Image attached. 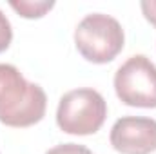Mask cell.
<instances>
[{"label":"cell","instance_id":"6da1fadb","mask_svg":"<svg viewBox=\"0 0 156 154\" xmlns=\"http://www.w3.org/2000/svg\"><path fill=\"white\" fill-rule=\"evenodd\" d=\"M47 96L11 64H0V121L7 127H29L45 114Z\"/></svg>","mask_w":156,"mask_h":154},{"label":"cell","instance_id":"7a4b0ae2","mask_svg":"<svg viewBox=\"0 0 156 154\" xmlns=\"http://www.w3.org/2000/svg\"><path fill=\"white\" fill-rule=\"evenodd\" d=\"M125 35L116 18L102 13L87 15L75 29L78 53L93 64H107L123 49Z\"/></svg>","mask_w":156,"mask_h":154},{"label":"cell","instance_id":"3957f363","mask_svg":"<svg viewBox=\"0 0 156 154\" xmlns=\"http://www.w3.org/2000/svg\"><path fill=\"white\" fill-rule=\"evenodd\" d=\"M107 118V103L94 89H75L60 98L56 109L58 127L75 136H89L100 131Z\"/></svg>","mask_w":156,"mask_h":154},{"label":"cell","instance_id":"277c9868","mask_svg":"<svg viewBox=\"0 0 156 154\" xmlns=\"http://www.w3.org/2000/svg\"><path fill=\"white\" fill-rule=\"evenodd\" d=\"M115 91L122 103L129 107H156V65L144 54L131 56L118 67Z\"/></svg>","mask_w":156,"mask_h":154},{"label":"cell","instance_id":"5b68a950","mask_svg":"<svg viewBox=\"0 0 156 154\" xmlns=\"http://www.w3.org/2000/svg\"><path fill=\"white\" fill-rule=\"evenodd\" d=\"M109 142L122 154H151L156 151V120L123 116L115 121Z\"/></svg>","mask_w":156,"mask_h":154},{"label":"cell","instance_id":"8992f818","mask_svg":"<svg viewBox=\"0 0 156 154\" xmlns=\"http://www.w3.org/2000/svg\"><path fill=\"white\" fill-rule=\"evenodd\" d=\"M9 5L24 18H40L44 16L49 9L55 7V2L51 0H13L9 2Z\"/></svg>","mask_w":156,"mask_h":154},{"label":"cell","instance_id":"52a82bcc","mask_svg":"<svg viewBox=\"0 0 156 154\" xmlns=\"http://www.w3.org/2000/svg\"><path fill=\"white\" fill-rule=\"evenodd\" d=\"M13 40V29H11V24L7 20V16L0 11V53L5 51L9 47Z\"/></svg>","mask_w":156,"mask_h":154},{"label":"cell","instance_id":"ba28073f","mask_svg":"<svg viewBox=\"0 0 156 154\" xmlns=\"http://www.w3.org/2000/svg\"><path fill=\"white\" fill-rule=\"evenodd\" d=\"M45 154H93L87 147L78 145V143H62L53 149H49Z\"/></svg>","mask_w":156,"mask_h":154},{"label":"cell","instance_id":"9c48e42d","mask_svg":"<svg viewBox=\"0 0 156 154\" xmlns=\"http://www.w3.org/2000/svg\"><path fill=\"white\" fill-rule=\"evenodd\" d=\"M142 11H144V16L156 27V0L142 2Z\"/></svg>","mask_w":156,"mask_h":154}]
</instances>
